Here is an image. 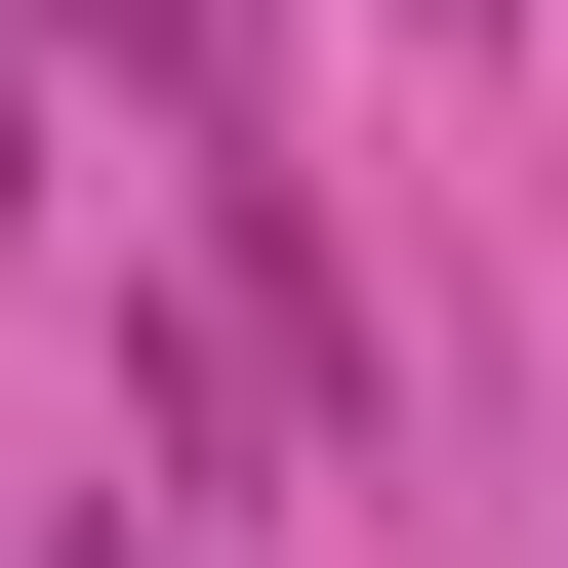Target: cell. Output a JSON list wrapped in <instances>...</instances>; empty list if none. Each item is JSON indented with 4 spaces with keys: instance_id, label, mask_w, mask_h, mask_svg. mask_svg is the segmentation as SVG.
<instances>
[{
    "instance_id": "7a4b0ae2",
    "label": "cell",
    "mask_w": 568,
    "mask_h": 568,
    "mask_svg": "<svg viewBox=\"0 0 568 568\" xmlns=\"http://www.w3.org/2000/svg\"><path fill=\"white\" fill-rule=\"evenodd\" d=\"M0 203H41V0H0Z\"/></svg>"
},
{
    "instance_id": "6da1fadb",
    "label": "cell",
    "mask_w": 568,
    "mask_h": 568,
    "mask_svg": "<svg viewBox=\"0 0 568 568\" xmlns=\"http://www.w3.org/2000/svg\"><path fill=\"white\" fill-rule=\"evenodd\" d=\"M82 41H122V82H244V0H82Z\"/></svg>"
}]
</instances>
